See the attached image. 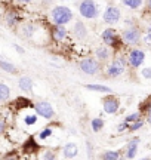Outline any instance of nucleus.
Instances as JSON below:
<instances>
[{"mask_svg": "<svg viewBox=\"0 0 151 160\" xmlns=\"http://www.w3.org/2000/svg\"><path fill=\"white\" fill-rule=\"evenodd\" d=\"M87 91H92V92H98V93H111L113 89H111L110 86L107 85H99V83H87L85 85Z\"/></svg>", "mask_w": 151, "mask_h": 160, "instance_id": "obj_18", "label": "nucleus"}, {"mask_svg": "<svg viewBox=\"0 0 151 160\" xmlns=\"http://www.w3.org/2000/svg\"><path fill=\"white\" fill-rule=\"evenodd\" d=\"M79 67H80L81 73H85L87 76H96L101 71V64H99V61L96 58L93 57L83 58L79 62Z\"/></svg>", "mask_w": 151, "mask_h": 160, "instance_id": "obj_5", "label": "nucleus"}, {"mask_svg": "<svg viewBox=\"0 0 151 160\" xmlns=\"http://www.w3.org/2000/svg\"><path fill=\"white\" fill-rule=\"evenodd\" d=\"M139 138H132L128 142V148H126V153H124V157L126 159H135V156L138 153V147H139Z\"/></svg>", "mask_w": 151, "mask_h": 160, "instance_id": "obj_12", "label": "nucleus"}, {"mask_svg": "<svg viewBox=\"0 0 151 160\" xmlns=\"http://www.w3.org/2000/svg\"><path fill=\"white\" fill-rule=\"evenodd\" d=\"M19 21H21V17L18 15V12L9 11L7 13H6V22H7V25H9V27H13V25H17Z\"/></svg>", "mask_w": 151, "mask_h": 160, "instance_id": "obj_20", "label": "nucleus"}, {"mask_svg": "<svg viewBox=\"0 0 151 160\" xmlns=\"http://www.w3.org/2000/svg\"><path fill=\"white\" fill-rule=\"evenodd\" d=\"M116 131L119 132V133H122V132H124V131H129V123L123 120L122 123H119V125L116 126Z\"/></svg>", "mask_w": 151, "mask_h": 160, "instance_id": "obj_31", "label": "nucleus"}, {"mask_svg": "<svg viewBox=\"0 0 151 160\" xmlns=\"http://www.w3.org/2000/svg\"><path fill=\"white\" fill-rule=\"evenodd\" d=\"M15 105L17 107H19V108H27V107H34V104L30 101L28 98H24V97H19V98H17V101H15Z\"/></svg>", "mask_w": 151, "mask_h": 160, "instance_id": "obj_24", "label": "nucleus"}, {"mask_svg": "<svg viewBox=\"0 0 151 160\" xmlns=\"http://www.w3.org/2000/svg\"><path fill=\"white\" fill-rule=\"evenodd\" d=\"M148 31H151V21H150V24H148Z\"/></svg>", "mask_w": 151, "mask_h": 160, "instance_id": "obj_42", "label": "nucleus"}, {"mask_svg": "<svg viewBox=\"0 0 151 160\" xmlns=\"http://www.w3.org/2000/svg\"><path fill=\"white\" fill-rule=\"evenodd\" d=\"M142 126H144V120L142 119L136 120V122H132V123H129V132L139 131V129H142Z\"/></svg>", "mask_w": 151, "mask_h": 160, "instance_id": "obj_27", "label": "nucleus"}, {"mask_svg": "<svg viewBox=\"0 0 151 160\" xmlns=\"http://www.w3.org/2000/svg\"><path fill=\"white\" fill-rule=\"evenodd\" d=\"M37 113H36V114H28V116H25V117H24V123H25V125L27 126H33V125H36V123H37Z\"/></svg>", "mask_w": 151, "mask_h": 160, "instance_id": "obj_29", "label": "nucleus"}, {"mask_svg": "<svg viewBox=\"0 0 151 160\" xmlns=\"http://www.w3.org/2000/svg\"><path fill=\"white\" fill-rule=\"evenodd\" d=\"M19 33H21V36L25 37V39H31L36 33V25L33 22L24 24L22 27H21V30H19Z\"/></svg>", "mask_w": 151, "mask_h": 160, "instance_id": "obj_19", "label": "nucleus"}, {"mask_svg": "<svg viewBox=\"0 0 151 160\" xmlns=\"http://www.w3.org/2000/svg\"><path fill=\"white\" fill-rule=\"evenodd\" d=\"M147 122H148V123L151 125V114H148V117H147Z\"/></svg>", "mask_w": 151, "mask_h": 160, "instance_id": "obj_41", "label": "nucleus"}, {"mask_svg": "<svg viewBox=\"0 0 151 160\" xmlns=\"http://www.w3.org/2000/svg\"><path fill=\"white\" fill-rule=\"evenodd\" d=\"M11 98V88L5 83H0V102H5Z\"/></svg>", "mask_w": 151, "mask_h": 160, "instance_id": "obj_22", "label": "nucleus"}, {"mask_svg": "<svg viewBox=\"0 0 151 160\" xmlns=\"http://www.w3.org/2000/svg\"><path fill=\"white\" fill-rule=\"evenodd\" d=\"M18 2H21V3H30V2H33V0H18Z\"/></svg>", "mask_w": 151, "mask_h": 160, "instance_id": "obj_40", "label": "nucleus"}, {"mask_svg": "<svg viewBox=\"0 0 151 160\" xmlns=\"http://www.w3.org/2000/svg\"><path fill=\"white\" fill-rule=\"evenodd\" d=\"M144 61H145V52L142 51V49L135 48V49H132V51L129 52L128 64L132 68H139L141 65L144 64Z\"/></svg>", "mask_w": 151, "mask_h": 160, "instance_id": "obj_8", "label": "nucleus"}, {"mask_svg": "<svg viewBox=\"0 0 151 160\" xmlns=\"http://www.w3.org/2000/svg\"><path fill=\"white\" fill-rule=\"evenodd\" d=\"M104 120L101 119V117H95V119L90 120V128H92L93 132H99L102 128H104Z\"/></svg>", "mask_w": 151, "mask_h": 160, "instance_id": "obj_26", "label": "nucleus"}, {"mask_svg": "<svg viewBox=\"0 0 151 160\" xmlns=\"http://www.w3.org/2000/svg\"><path fill=\"white\" fill-rule=\"evenodd\" d=\"M119 108H120V101H119L117 97L108 93L102 99V110H104L107 114H116L117 111H119Z\"/></svg>", "mask_w": 151, "mask_h": 160, "instance_id": "obj_10", "label": "nucleus"}, {"mask_svg": "<svg viewBox=\"0 0 151 160\" xmlns=\"http://www.w3.org/2000/svg\"><path fill=\"white\" fill-rule=\"evenodd\" d=\"M79 13L85 19H96L99 17V6L95 0H81L79 3Z\"/></svg>", "mask_w": 151, "mask_h": 160, "instance_id": "obj_2", "label": "nucleus"}, {"mask_svg": "<svg viewBox=\"0 0 151 160\" xmlns=\"http://www.w3.org/2000/svg\"><path fill=\"white\" fill-rule=\"evenodd\" d=\"M102 19H104L105 24L114 25V24H117L122 19V11H120L117 6H113V5L107 6L105 11L102 12Z\"/></svg>", "mask_w": 151, "mask_h": 160, "instance_id": "obj_6", "label": "nucleus"}, {"mask_svg": "<svg viewBox=\"0 0 151 160\" xmlns=\"http://www.w3.org/2000/svg\"><path fill=\"white\" fill-rule=\"evenodd\" d=\"M52 133H53V129L51 128V126H47V128H45L43 131H40L39 138H40L41 141H45V139H47L49 137H52Z\"/></svg>", "mask_w": 151, "mask_h": 160, "instance_id": "obj_28", "label": "nucleus"}, {"mask_svg": "<svg viewBox=\"0 0 151 160\" xmlns=\"http://www.w3.org/2000/svg\"><path fill=\"white\" fill-rule=\"evenodd\" d=\"M73 11H71L68 6L64 5H58L53 6L52 11H51V19L53 24H58V25H67L73 21Z\"/></svg>", "mask_w": 151, "mask_h": 160, "instance_id": "obj_1", "label": "nucleus"}, {"mask_svg": "<svg viewBox=\"0 0 151 160\" xmlns=\"http://www.w3.org/2000/svg\"><path fill=\"white\" fill-rule=\"evenodd\" d=\"M147 111H148V114H151V102L147 105Z\"/></svg>", "mask_w": 151, "mask_h": 160, "instance_id": "obj_39", "label": "nucleus"}, {"mask_svg": "<svg viewBox=\"0 0 151 160\" xmlns=\"http://www.w3.org/2000/svg\"><path fill=\"white\" fill-rule=\"evenodd\" d=\"M68 36V30L65 28V25H58V24H53L52 28V37L56 42H62L64 39H67Z\"/></svg>", "mask_w": 151, "mask_h": 160, "instance_id": "obj_13", "label": "nucleus"}, {"mask_svg": "<svg viewBox=\"0 0 151 160\" xmlns=\"http://www.w3.org/2000/svg\"><path fill=\"white\" fill-rule=\"evenodd\" d=\"M0 68L6 71V73H11V74H17L18 73L17 67L13 64H11L9 61H6V59H2V57H0Z\"/></svg>", "mask_w": 151, "mask_h": 160, "instance_id": "obj_21", "label": "nucleus"}, {"mask_svg": "<svg viewBox=\"0 0 151 160\" xmlns=\"http://www.w3.org/2000/svg\"><path fill=\"white\" fill-rule=\"evenodd\" d=\"M18 86H19V89H21L22 92L30 93V92H33L34 82H33V79H31V77H28V76H22L21 79L18 80Z\"/></svg>", "mask_w": 151, "mask_h": 160, "instance_id": "obj_16", "label": "nucleus"}, {"mask_svg": "<svg viewBox=\"0 0 151 160\" xmlns=\"http://www.w3.org/2000/svg\"><path fill=\"white\" fill-rule=\"evenodd\" d=\"M73 34L77 37V39H86L89 31H87V27L85 25V22L81 21H76L74 25H73Z\"/></svg>", "mask_w": 151, "mask_h": 160, "instance_id": "obj_14", "label": "nucleus"}, {"mask_svg": "<svg viewBox=\"0 0 151 160\" xmlns=\"http://www.w3.org/2000/svg\"><path fill=\"white\" fill-rule=\"evenodd\" d=\"M79 147H77V144L76 142H67L62 147V156H64V159H74L79 156Z\"/></svg>", "mask_w": 151, "mask_h": 160, "instance_id": "obj_11", "label": "nucleus"}, {"mask_svg": "<svg viewBox=\"0 0 151 160\" xmlns=\"http://www.w3.org/2000/svg\"><path fill=\"white\" fill-rule=\"evenodd\" d=\"M144 40H145L147 43H151V31H148V34H145V37H144Z\"/></svg>", "mask_w": 151, "mask_h": 160, "instance_id": "obj_35", "label": "nucleus"}, {"mask_svg": "<svg viewBox=\"0 0 151 160\" xmlns=\"http://www.w3.org/2000/svg\"><path fill=\"white\" fill-rule=\"evenodd\" d=\"M128 57H117L114 58L111 64L107 67V76L111 77V79H116V77H120V76L126 71V67H128Z\"/></svg>", "mask_w": 151, "mask_h": 160, "instance_id": "obj_4", "label": "nucleus"}, {"mask_svg": "<svg viewBox=\"0 0 151 160\" xmlns=\"http://www.w3.org/2000/svg\"><path fill=\"white\" fill-rule=\"evenodd\" d=\"M122 3L126 8L129 9H132V11H136V9H139L142 3H144V0H122Z\"/></svg>", "mask_w": 151, "mask_h": 160, "instance_id": "obj_23", "label": "nucleus"}, {"mask_svg": "<svg viewBox=\"0 0 151 160\" xmlns=\"http://www.w3.org/2000/svg\"><path fill=\"white\" fill-rule=\"evenodd\" d=\"M6 131V122L3 119H0V135Z\"/></svg>", "mask_w": 151, "mask_h": 160, "instance_id": "obj_34", "label": "nucleus"}, {"mask_svg": "<svg viewBox=\"0 0 151 160\" xmlns=\"http://www.w3.org/2000/svg\"><path fill=\"white\" fill-rule=\"evenodd\" d=\"M33 108H34V111L40 117H43V119H46V120H52L55 117V110H53L52 104L47 102V101H39V102H36Z\"/></svg>", "mask_w": 151, "mask_h": 160, "instance_id": "obj_7", "label": "nucleus"}, {"mask_svg": "<svg viewBox=\"0 0 151 160\" xmlns=\"http://www.w3.org/2000/svg\"><path fill=\"white\" fill-rule=\"evenodd\" d=\"M39 148H40V147H39V144L36 142V139L33 137H30L22 145V151L25 153V154H33V153H37Z\"/></svg>", "mask_w": 151, "mask_h": 160, "instance_id": "obj_17", "label": "nucleus"}, {"mask_svg": "<svg viewBox=\"0 0 151 160\" xmlns=\"http://www.w3.org/2000/svg\"><path fill=\"white\" fill-rule=\"evenodd\" d=\"M141 76L145 80H151V68L150 67H144V68L141 70Z\"/></svg>", "mask_w": 151, "mask_h": 160, "instance_id": "obj_32", "label": "nucleus"}, {"mask_svg": "<svg viewBox=\"0 0 151 160\" xmlns=\"http://www.w3.org/2000/svg\"><path fill=\"white\" fill-rule=\"evenodd\" d=\"M43 3L45 5H52V3H55V0H43Z\"/></svg>", "mask_w": 151, "mask_h": 160, "instance_id": "obj_38", "label": "nucleus"}, {"mask_svg": "<svg viewBox=\"0 0 151 160\" xmlns=\"http://www.w3.org/2000/svg\"><path fill=\"white\" fill-rule=\"evenodd\" d=\"M141 119V113L139 111H135V113H130L124 117V122H128V123H132V122H136V120Z\"/></svg>", "mask_w": 151, "mask_h": 160, "instance_id": "obj_30", "label": "nucleus"}, {"mask_svg": "<svg viewBox=\"0 0 151 160\" xmlns=\"http://www.w3.org/2000/svg\"><path fill=\"white\" fill-rule=\"evenodd\" d=\"M95 58L98 59L99 62H107L110 59V48L107 45H102V46H98L95 49Z\"/></svg>", "mask_w": 151, "mask_h": 160, "instance_id": "obj_15", "label": "nucleus"}, {"mask_svg": "<svg viewBox=\"0 0 151 160\" xmlns=\"http://www.w3.org/2000/svg\"><path fill=\"white\" fill-rule=\"evenodd\" d=\"M101 39L104 42V45H107L111 49H120L124 43L122 40V34L117 33V30L114 28H105L102 33H101Z\"/></svg>", "mask_w": 151, "mask_h": 160, "instance_id": "obj_3", "label": "nucleus"}, {"mask_svg": "<svg viewBox=\"0 0 151 160\" xmlns=\"http://www.w3.org/2000/svg\"><path fill=\"white\" fill-rule=\"evenodd\" d=\"M102 159L104 160H119L120 159V151H117V150H107V151H104V154H102Z\"/></svg>", "mask_w": 151, "mask_h": 160, "instance_id": "obj_25", "label": "nucleus"}, {"mask_svg": "<svg viewBox=\"0 0 151 160\" xmlns=\"http://www.w3.org/2000/svg\"><path fill=\"white\" fill-rule=\"evenodd\" d=\"M41 159H45V160H53V159H56V156H55V153H53V151H51V150H46V151H45V154H41Z\"/></svg>", "mask_w": 151, "mask_h": 160, "instance_id": "obj_33", "label": "nucleus"}, {"mask_svg": "<svg viewBox=\"0 0 151 160\" xmlns=\"http://www.w3.org/2000/svg\"><path fill=\"white\" fill-rule=\"evenodd\" d=\"M13 48H15V49H17V51L19 52V53H24V52H25V51L22 49V48H21V46H18V45H13Z\"/></svg>", "mask_w": 151, "mask_h": 160, "instance_id": "obj_36", "label": "nucleus"}, {"mask_svg": "<svg viewBox=\"0 0 151 160\" xmlns=\"http://www.w3.org/2000/svg\"><path fill=\"white\" fill-rule=\"evenodd\" d=\"M147 11L151 12V0H147Z\"/></svg>", "mask_w": 151, "mask_h": 160, "instance_id": "obj_37", "label": "nucleus"}, {"mask_svg": "<svg viewBox=\"0 0 151 160\" xmlns=\"http://www.w3.org/2000/svg\"><path fill=\"white\" fill-rule=\"evenodd\" d=\"M122 40L124 45H138L141 40V31L136 27H129L122 33Z\"/></svg>", "mask_w": 151, "mask_h": 160, "instance_id": "obj_9", "label": "nucleus"}]
</instances>
